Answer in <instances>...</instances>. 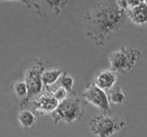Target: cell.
<instances>
[{
    "label": "cell",
    "mask_w": 147,
    "mask_h": 137,
    "mask_svg": "<svg viewBox=\"0 0 147 137\" xmlns=\"http://www.w3.org/2000/svg\"><path fill=\"white\" fill-rule=\"evenodd\" d=\"M127 11L119 8L117 0H99L85 15L86 33L98 47L122 27Z\"/></svg>",
    "instance_id": "cell-1"
},
{
    "label": "cell",
    "mask_w": 147,
    "mask_h": 137,
    "mask_svg": "<svg viewBox=\"0 0 147 137\" xmlns=\"http://www.w3.org/2000/svg\"><path fill=\"white\" fill-rule=\"evenodd\" d=\"M85 110L81 99L75 93H71L63 102H59L57 108L51 113V117L55 125H57L61 121L65 123H73L81 120L84 117Z\"/></svg>",
    "instance_id": "cell-2"
},
{
    "label": "cell",
    "mask_w": 147,
    "mask_h": 137,
    "mask_svg": "<svg viewBox=\"0 0 147 137\" xmlns=\"http://www.w3.org/2000/svg\"><path fill=\"white\" fill-rule=\"evenodd\" d=\"M45 70V65L42 59H35L25 70L23 81L27 86L28 94H27V98L25 99L24 102L21 103V108L26 107L30 101H32L37 95H39L45 90L42 79H41Z\"/></svg>",
    "instance_id": "cell-3"
},
{
    "label": "cell",
    "mask_w": 147,
    "mask_h": 137,
    "mask_svg": "<svg viewBox=\"0 0 147 137\" xmlns=\"http://www.w3.org/2000/svg\"><path fill=\"white\" fill-rule=\"evenodd\" d=\"M140 57L141 51L138 49L121 47L117 51L111 53L109 55L111 70L114 71L115 73L125 74L132 70Z\"/></svg>",
    "instance_id": "cell-4"
},
{
    "label": "cell",
    "mask_w": 147,
    "mask_h": 137,
    "mask_svg": "<svg viewBox=\"0 0 147 137\" xmlns=\"http://www.w3.org/2000/svg\"><path fill=\"white\" fill-rule=\"evenodd\" d=\"M126 125V121L111 116L108 113L94 116L90 121L91 131L97 137H111L124 129Z\"/></svg>",
    "instance_id": "cell-5"
},
{
    "label": "cell",
    "mask_w": 147,
    "mask_h": 137,
    "mask_svg": "<svg viewBox=\"0 0 147 137\" xmlns=\"http://www.w3.org/2000/svg\"><path fill=\"white\" fill-rule=\"evenodd\" d=\"M83 98L87 103L94 105L103 113H110V101L106 91L100 89L95 83H90L83 92Z\"/></svg>",
    "instance_id": "cell-6"
},
{
    "label": "cell",
    "mask_w": 147,
    "mask_h": 137,
    "mask_svg": "<svg viewBox=\"0 0 147 137\" xmlns=\"http://www.w3.org/2000/svg\"><path fill=\"white\" fill-rule=\"evenodd\" d=\"M71 0H33L32 9L43 18L59 15Z\"/></svg>",
    "instance_id": "cell-7"
},
{
    "label": "cell",
    "mask_w": 147,
    "mask_h": 137,
    "mask_svg": "<svg viewBox=\"0 0 147 137\" xmlns=\"http://www.w3.org/2000/svg\"><path fill=\"white\" fill-rule=\"evenodd\" d=\"M32 103L34 111L40 115L51 114L59 104L53 95V91L49 89H45L40 94L33 99Z\"/></svg>",
    "instance_id": "cell-8"
},
{
    "label": "cell",
    "mask_w": 147,
    "mask_h": 137,
    "mask_svg": "<svg viewBox=\"0 0 147 137\" xmlns=\"http://www.w3.org/2000/svg\"><path fill=\"white\" fill-rule=\"evenodd\" d=\"M94 83L102 90L110 91L117 83V75L112 70L102 71L97 75Z\"/></svg>",
    "instance_id": "cell-9"
},
{
    "label": "cell",
    "mask_w": 147,
    "mask_h": 137,
    "mask_svg": "<svg viewBox=\"0 0 147 137\" xmlns=\"http://www.w3.org/2000/svg\"><path fill=\"white\" fill-rule=\"evenodd\" d=\"M127 16L133 23L142 25L147 22V2L140 3L138 6L127 10Z\"/></svg>",
    "instance_id": "cell-10"
},
{
    "label": "cell",
    "mask_w": 147,
    "mask_h": 137,
    "mask_svg": "<svg viewBox=\"0 0 147 137\" xmlns=\"http://www.w3.org/2000/svg\"><path fill=\"white\" fill-rule=\"evenodd\" d=\"M63 74V73L61 70L55 69V67L45 69L42 73V76H41L45 89H49V87L53 86V84H55L59 80V78H61Z\"/></svg>",
    "instance_id": "cell-11"
},
{
    "label": "cell",
    "mask_w": 147,
    "mask_h": 137,
    "mask_svg": "<svg viewBox=\"0 0 147 137\" xmlns=\"http://www.w3.org/2000/svg\"><path fill=\"white\" fill-rule=\"evenodd\" d=\"M18 121L23 128L31 129L34 127L36 118H35L33 112H31L30 110H24L23 109L18 114Z\"/></svg>",
    "instance_id": "cell-12"
},
{
    "label": "cell",
    "mask_w": 147,
    "mask_h": 137,
    "mask_svg": "<svg viewBox=\"0 0 147 137\" xmlns=\"http://www.w3.org/2000/svg\"><path fill=\"white\" fill-rule=\"evenodd\" d=\"M109 101L110 103H113L115 105H121L123 103L126 102L127 96L125 92L122 90L121 87H117V88H113L109 92Z\"/></svg>",
    "instance_id": "cell-13"
},
{
    "label": "cell",
    "mask_w": 147,
    "mask_h": 137,
    "mask_svg": "<svg viewBox=\"0 0 147 137\" xmlns=\"http://www.w3.org/2000/svg\"><path fill=\"white\" fill-rule=\"evenodd\" d=\"M12 89L14 95L17 98L21 99V103L24 102L25 99L27 98V94H28V90H27V86L25 84L24 81H17L12 85Z\"/></svg>",
    "instance_id": "cell-14"
},
{
    "label": "cell",
    "mask_w": 147,
    "mask_h": 137,
    "mask_svg": "<svg viewBox=\"0 0 147 137\" xmlns=\"http://www.w3.org/2000/svg\"><path fill=\"white\" fill-rule=\"evenodd\" d=\"M59 87H63V89L67 91L69 93H73L74 88V79L71 76H69L67 72L63 73L61 77L59 78Z\"/></svg>",
    "instance_id": "cell-15"
},
{
    "label": "cell",
    "mask_w": 147,
    "mask_h": 137,
    "mask_svg": "<svg viewBox=\"0 0 147 137\" xmlns=\"http://www.w3.org/2000/svg\"><path fill=\"white\" fill-rule=\"evenodd\" d=\"M69 93L67 92L65 89H63V87H59L55 91H53V95H55V99H57L59 102H63V100L69 97Z\"/></svg>",
    "instance_id": "cell-16"
},
{
    "label": "cell",
    "mask_w": 147,
    "mask_h": 137,
    "mask_svg": "<svg viewBox=\"0 0 147 137\" xmlns=\"http://www.w3.org/2000/svg\"><path fill=\"white\" fill-rule=\"evenodd\" d=\"M3 1H19V2L26 5L28 8L32 9L33 7V0H0V2H3Z\"/></svg>",
    "instance_id": "cell-17"
},
{
    "label": "cell",
    "mask_w": 147,
    "mask_h": 137,
    "mask_svg": "<svg viewBox=\"0 0 147 137\" xmlns=\"http://www.w3.org/2000/svg\"><path fill=\"white\" fill-rule=\"evenodd\" d=\"M117 5L119 6V8L123 9V10H126L127 11L129 9L127 0H117Z\"/></svg>",
    "instance_id": "cell-18"
},
{
    "label": "cell",
    "mask_w": 147,
    "mask_h": 137,
    "mask_svg": "<svg viewBox=\"0 0 147 137\" xmlns=\"http://www.w3.org/2000/svg\"><path fill=\"white\" fill-rule=\"evenodd\" d=\"M127 2H128V6L129 9L130 8H134V7L138 6L140 4V0H127Z\"/></svg>",
    "instance_id": "cell-19"
},
{
    "label": "cell",
    "mask_w": 147,
    "mask_h": 137,
    "mask_svg": "<svg viewBox=\"0 0 147 137\" xmlns=\"http://www.w3.org/2000/svg\"><path fill=\"white\" fill-rule=\"evenodd\" d=\"M141 3H144V2H147V0H140Z\"/></svg>",
    "instance_id": "cell-20"
}]
</instances>
